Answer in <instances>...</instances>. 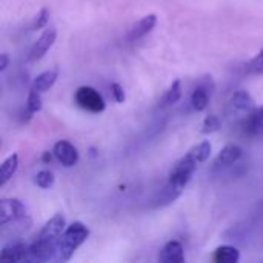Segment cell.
I'll list each match as a JSON object with an SVG mask.
<instances>
[{
	"instance_id": "cell-6",
	"label": "cell",
	"mask_w": 263,
	"mask_h": 263,
	"mask_svg": "<svg viewBox=\"0 0 263 263\" xmlns=\"http://www.w3.org/2000/svg\"><path fill=\"white\" fill-rule=\"evenodd\" d=\"M57 39V29L55 28H46L42 35L37 39V42L32 45V48L29 49V54H28V60L29 62H37L40 60L49 49L51 46L54 45Z\"/></svg>"
},
{
	"instance_id": "cell-22",
	"label": "cell",
	"mask_w": 263,
	"mask_h": 263,
	"mask_svg": "<svg viewBox=\"0 0 263 263\" xmlns=\"http://www.w3.org/2000/svg\"><path fill=\"white\" fill-rule=\"evenodd\" d=\"M247 74L251 76H262L263 74V49L259 51V54H256L245 66Z\"/></svg>"
},
{
	"instance_id": "cell-19",
	"label": "cell",
	"mask_w": 263,
	"mask_h": 263,
	"mask_svg": "<svg viewBox=\"0 0 263 263\" xmlns=\"http://www.w3.org/2000/svg\"><path fill=\"white\" fill-rule=\"evenodd\" d=\"M17 168H18V156L17 154H11L8 159H5L0 166V185H5L15 174Z\"/></svg>"
},
{
	"instance_id": "cell-5",
	"label": "cell",
	"mask_w": 263,
	"mask_h": 263,
	"mask_svg": "<svg viewBox=\"0 0 263 263\" xmlns=\"http://www.w3.org/2000/svg\"><path fill=\"white\" fill-rule=\"evenodd\" d=\"M74 100L76 103L88 111V112H92V114H99V112H103L105 108H106V103H105V99L102 97V94L94 89L92 86H80L77 91H76V96H74Z\"/></svg>"
},
{
	"instance_id": "cell-3",
	"label": "cell",
	"mask_w": 263,
	"mask_h": 263,
	"mask_svg": "<svg viewBox=\"0 0 263 263\" xmlns=\"http://www.w3.org/2000/svg\"><path fill=\"white\" fill-rule=\"evenodd\" d=\"M200 163L197 162V159L188 151L180 160L176 162V165L173 166V170L170 171V176H168V185H171L174 190L177 191H183L185 186L190 183L194 171L197 170Z\"/></svg>"
},
{
	"instance_id": "cell-18",
	"label": "cell",
	"mask_w": 263,
	"mask_h": 263,
	"mask_svg": "<svg viewBox=\"0 0 263 263\" xmlns=\"http://www.w3.org/2000/svg\"><path fill=\"white\" fill-rule=\"evenodd\" d=\"M182 97V83L180 80H174L170 88L165 91L162 100H160V108H166V106H171L174 103H177Z\"/></svg>"
},
{
	"instance_id": "cell-1",
	"label": "cell",
	"mask_w": 263,
	"mask_h": 263,
	"mask_svg": "<svg viewBox=\"0 0 263 263\" xmlns=\"http://www.w3.org/2000/svg\"><path fill=\"white\" fill-rule=\"evenodd\" d=\"M66 228V220L63 214H54L40 230L35 240L29 245V260L48 262L55 260L59 240Z\"/></svg>"
},
{
	"instance_id": "cell-21",
	"label": "cell",
	"mask_w": 263,
	"mask_h": 263,
	"mask_svg": "<svg viewBox=\"0 0 263 263\" xmlns=\"http://www.w3.org/2000/svg\"><path fill=\"white\" fill-rule=\"evenodd\" d=\"M211 149H213L211 143H210L208 140H205V142H202V143H199V145L193 146V148L190 149V153L197 159V162H199V163H203V162H206V160L210 159V156H211Z\"/></svg>"
},
{
	"instance_id": "cell-11",
	"label": "cell",
	"mask_w": 263,
	"mask_h": 263,
	"mask_svg": "<svg viewBox=\"0 0 263 263\" xmlns=\"http://www.w3.org/2000/svg\"><path fill=\"white\" fill-rule=\"evenodd\" d=\"M0 259L3 262H22L29 259V245L22 242H12L5 247L0 253Z\"/></svg>"
},
{
	"instance_id": "cell-8",
	"label": "cell",
	"mask_w": 263,
	"mask_h": 263,
	"mask_svg": "<svg viewBox=\"0 0 263 263\" xmlns=\"http://www.w3.org/2000/svg\"><path fill=\"white\" fill-rule=\"evenodd\" d=\"M52 154L66 168H71V166H74L79 162V151L68 140H59V142H55V145L52 148Z\"/></svg>"
},
{
	"instance_id": "cell-9",
	"label": "cell",
	"mask_w": 263,
	"mask_h": 263,
	"mask_svg": "<svg viewBox=\"0 0 263 263\" xmlns=\"http://www.w3.org/2000/svg\"><path fill=\"white\" fill-rule=\"evenodd\" d=\"M214 89V85H213V80L211 77H205V80H202L197 88L193 91L191 94V106L194 111H203L206 109L208 103H210V97H211V92Z\"/></svg>"
},
{
	"instance_id": "cell-14",
	"label": "cell",
	"mask_w": 263,
	"mask_h": 263,
	"mask_svg": "<svg viewBox=\"0 0 263 263\" xmlns=\"http://www.w3.org/2000/svg\"><path fill=\"white\" fill-rule=\"evenodd\" d=\"M243 151L239 145H227L225 148H222V151L219 153V156L216 157L214 165L222 168V166H231L236 162H239V159L242 157Z\"/></svg>"
},
{
	"instance_id": "cell-15",
	"label": "cell",
	"mask_w": 263,
	"mask_h": 263,
	"mask_svg": "<svg viewBox=\"0 0 263 263\" xmlns=\"http://www.w3.org/2000/svg\"><path fill=\"white\" fill-rule=\"evenodd\" d=\"M243 129L248 136H262L263 134V106L251 111L243 122Z\"/></svg>"
},
{
	"instance_id": "cell-12",
	"label": "cell",
	"mask_w": 263,
	"mask_h": 263,
	"mask_svg": "<svg viewBox=\"0 0 263 263\" xmlns=\"http://www.w3.org/2000/svg\"><path fill=\"white\" fill-rule=\"evenodd\" d=\"M159 260L163 263H182L185 262V250L183 245L177 240L168 242L159 256Z\"/></svg>"
},
{
	"instance_id": "cell-26",
	"label": "cell",
	"mask_w": 263,
	"mask_h": 263,
	"mask_svg": "<svg viewBox=\"0 0 263 263\" xmlns=\"http://www.w3.org/2000/svg\"><path fill=\"white\" fill-rule=\"evenodd\" d=\"M111 94H112V97H114V100H116L117 103H123L125 99H126L125 91H123V88H122L119 83H112V85H111Z\"/></svg>"
},
{
	"instance_id": "cell-27",
	"label": "cell",
	"mask_w": 263,
	"mask_h": 263,
	"mask_svg": "<svg viewBox=\"0 0 263 263\" xmlns=\"http://www.w3.org/2000/svg\"><path fill=\"white\" fill-rule=\"evenodd\" d=\"M8 65H9V57H8V54L3 52L0 55V71H5L8 68Z\"/></svg>"
},
{
	"instance_id": "cell-23",
	"label": "cell",
	"mask_w": 263,
	"mask_h": 263,
	"mask_svg": "<svg viewBox=\"0 0 263 263\" xmlns=\"http://www.w3.org/2000/svg\"><path fill=\"white\" fill-rule=\"evenodd\" d=\"M34 182H35V185H37V186H40L42 190H49V188L54 185L55 177H54V174H52L51 171L43 170V171L37 173V176H35Z\"/></svg>"
},
{
	"instance_id": "cell-24",
	"label": "cell",
	"mask_w": 263,
	"mask_h": 263,
	"mask_svg": "<svg viewBox=\"0 0 263 263\" xmlns=\"http://www.w3.org/2000/svg\"><path fill=\"white\" fill-rule=\"evenodd\" d=\"M220 125H222V122H220V119H219L217 116H214V114L206 116L205 120H203V123H202V133H203V134L216 133V131L220 129Z\"/></svg>"
},
{
	"instance_id": "cell-25",
	"label": "cell",
	"mask_w": 263,
	"mask_h": 263,
	"mask_svg": "<svg viewBox=\"0 0 263 263\" xmlns=\"http://www.w3.org/2000/svg\"><path fill=\"white\" fill-rule=\"evenodd\" d=\"M48 20H49V11H48V8H42V9H40V12L35 15V18H34V22H32L31 29H32V31H37V29L45 28V26H46V23H48Z\"/></svg>"
},
{
	"instance_id": "cell-17",
	"label": "cell",
	"mask_w": 263,
	"mask_h": 263,
	"mask_svg": "<svg viewBox=\"0 0 263 263\" xmlns=\"http://www.w3.org/2000/svg\"><path fill=\"white\" fill-rule=\"evenodd\" d=\"M239 259H240L239 250L230 245L219 247L213 254V260L217 263H236L239 262Z\"/></svg>"
},
{
	"instance_id": "cell-20",
	"label": "cell",
	"mask_w": 263,
	"mask_h": 263,
	"mask_svg": "<svg viewBox=\"0 0 263 263\" xmlns=\"http://www.w3.org/2000/svg\"><path fill=\"white\" fill-rule=\"evenodd\" d=\"M42 92L35 91V89H29V94H28V99H26V117L31 119L34 114H37L40 109H42Z\"/></svg>"
},
{
	"instance_id": "cell-16",
	"label": "cell",
	"mask_w": 263,
	"mask_h": 263,
	"mask_svg": "<svg viewBox=\"0 0 263 263\" xmlns=\"http://www.w3.org/2000/svg\"><path fill=\"white\" fill-rule=\"evenodd\" d=\"M59 77V69H49V71H45L42 74H39L34 80H32V85L31 88L39 91V92H45L48 91L49 88H52V85L55 83Z\"/></svg>"
},
{
	"instance_id": "cell-7",
	"label": "cell",
	"mask_w": 263,
	"mask_h": 263,
	"mask_svg": "<svg viewBox=\"0 0 263 263\" xmlns=\"http://www.w3.org/2000/svg\"><path fill=\"white\" fill-rule=\"evenodd\" d=\"M28 208L18 199H2L0 200V225L14 220L17 217L26 216Z\"/></svg>"
},
{
	"instance_id": "cell-2",
	"label": "cell",
	"mask_w": 263,
	"mask_h": 263,
	"mask_svg": "<svg viewBox=\"0 0 263 263\" xmlns=\"http://www.w3.org/2000/svg\"><path fill=\"white\" fill-rule=\"evenodd\" d=\"M88 237H89V230L85 223L72 222L71 225H68L59 240L55 260L68 262L74 256V253L88 240Z\"/></svg>"
},
{
	"instance_id": "cell-13",
	"label": "cell",
	"mask_w": 263,
	"mask_h": 263,
	"mask_svg": "<svg viewBox=\"0 0 263 263\" xmlns=\"http://www.w3.org/2000/svg\"><path fill=\"white\" fill-rule=\"evenodd\" d=\"M157 25V15L156 14H148V15H145V17H142L134 26H133V29L129 31V40L131 42H137V40H140L142 37H145L146 34H149L153 29H154V26Z\"/></svg>"
},
{
	"instance_id": "cell-4",
	"label": "cell",
	"mask_w": 263,
	"mask_h": 263,
	"mask_svg": "<svg viewBox=\"0 0 263 263\" xmlns=\"http://www.w3.org/2000/svg\"><path fill=\"white\" fill-rule=\"evenodd\" d=\"M256 109L254 99L251 94L245 89H237L225 106V116L227 119H237V117H247L251 111Z\"/></svg>"
},
{
	"instance_id": "cell-10",
	"label": "cell",
	"mask_w": 263,
	"mask_h": 263,
	"mask_svg": "<svg viewBox=\"0 0 263 263\" xmlns=\"http://www.w3.org/2000/svg\"><path fill=\"white\" fill-rule=\"evenodd\" d=\"M31 225H32V220H31V217L28 214L22 216V217H17L14 220H9V222L2 225V237L3 239L22 237L25 233L29 231Z\"/></svg>"
}]
</instances>
